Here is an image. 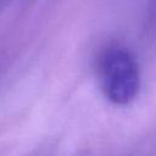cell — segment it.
<instances>
[{"mask_svg": "<svg viewBox=\"0 0 156 156\" xmlns=\"http://www.w3.org/2000/svg\"><path fill=\"white\" fill-rule=\"evenodd\" d=\"M99 77L105 96L116 105L129 104L140 88V69L135 56L119 45L105 49L99 58Z\"/></svg>", "mask_w": 156, "mask_h": 156, "instance_id": "obj_1", "label": "cell"}]
</instances>
